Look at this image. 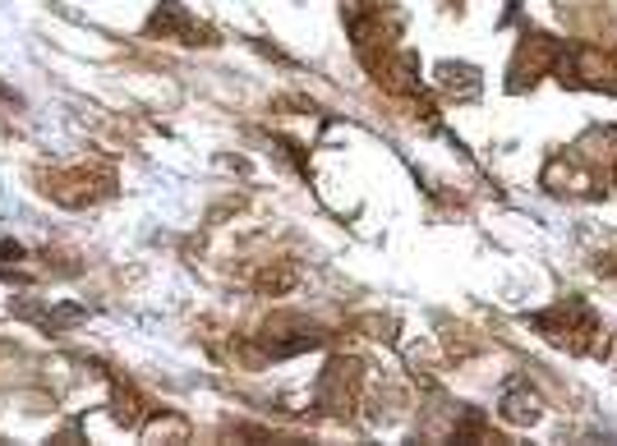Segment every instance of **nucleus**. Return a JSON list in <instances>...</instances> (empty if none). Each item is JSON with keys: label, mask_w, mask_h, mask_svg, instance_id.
<instances>
[{"label": "nucleus", "mask_w": 617, "mask_h": 446, "mask_svg": "<svg viewBox=\"0 0 617 446\" xmlns=\"http://www.w3.org/2000/svg\"><path fill=\"white\" fill-rule=\"evenodd\" d=\"M0 258H5V263H10V258H24V249L10 244V240H0Z\"/></svg>", "instance_id": "obj_1"}]
</instances>
